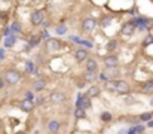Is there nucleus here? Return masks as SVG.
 <instances>
[{"label":"nucleus","mask_w":153,"mask_h":134,"mask_svg":"<svg viewBox=\"0 0 153 134\" xmlns=\"http://www.w3.org/2000/svg\"><path fill=\"white\" fill-rule=\"evenodd\" d=\"M55 33L57 34H65L67 33V27H65V24H59L55 27Z\"/></svg>","instance_id":"nucleus-21"},{"label":"nucleus","mask_w":153,"mask_h":134,"mask_svg":"<svg viewBox=\"0 0 153 134\" xmlns=\"http://www.w3.org/2000/svg\"><path fill=\"white\" fill-rule=\"evenodd\" d=\"M43 19H45V14H43L42 9H36V11H33V14H31V24H33V26H39V24H42Z\"/></svg>","instance_id":"nucleus-4"},{"label":"nucleus","mask_w":153,"mask_h":134,"mask_svg":"<svg viewBox=\"0 0 153 134\" xmlns=\"http://www.w3.org/2000/svg\"><path fill=\"white\" fill-rule=\"evenodd\" d=\"M138 118H140V121L150 122V121H152V118H153V112H144V113H141Z\"/></svg>","instance_id":"nucleus-17"},{"label":"nucleus","mask_w":153,"mask_h":134,"mask_svg":"<svg viewBox=\"0 0 153 134\" xmlns=\"http://www.w3.org/2000/svg\"><path fill=\"white\" fill-rule=\"evenodd\" d=\"M143 91H144L146 94H152V93H153V81L144 82V85H143Z\"/></svg>","instance_id":"nucleus-16"},{"label":"nucleus","mask_w":153,"mask_h":134,"mask_svg":"<svg viewBox=\"0 0 153 134\" xmlns=\"http://www.w3.org/2000/svg\"><path fill=\"white\" fill-rule=\"evenodd\" d=\"M2 86H3V79L0 78V88H2Z\"/></svg>","instance_id":"nucleus-39"},{"label":"nucleus","mask_w":153,"mask_h":134,"mask_svg":"<svg viewBox=\"0 0 153 134\" xmlns=\"http://www.w3.org/2000/svg\"><path fill=\"white\" fill-rule=\"evenodd\" d=\"M128 122H129V124H132V125L135 127V125L140 124V118H137V116H129V118H128Z\"/></svg>","instance_id":"nucleus-27"},{"label":"nucleus","mask_w":153,"mask_h":134,"mask_svg":"<svg viewBox=\"0 0 153 134\" xmlns=\"http://www.w3.org/2000/svg\"><path fill=\"white\" fill-rule=\"evenodd\" d=\"M74 116H76L77 119H83V118H86V110H83V109H77V107H76V110H74Z\"/></svg>","instance_id":"nucleus-19"},{"label":"nucleus","mask_w":153,"mask_h":134,"mask_svg":"<svg viewBox=\"0 0 153 134\" xmlns=\"http://www.w3.org/2000/svg\"><path fill=\"white\" fill-rule=\"evenodd\" d=\"M24 100L34 101V94H33V91H27V93H25V98H24Z\"/></svg>","instance_id":"nucleus-31"},{"label":"nucleus","mask_w":153,"mask_h":134,"mask_svg":"<svg viewBox=\"0 0 153 134\" xmlns=\"http://www.w3.org/2000/svg\"><path fill=\"white\" fill-rule=\"evenodd\" d=\"M15 36H9V37H6L5 39V46L6 48H11V46H13V43H15Z\"/></svg>","instance_id":"nucleus-22"},{"label":"nucleus","mask_w":153,"mask_h":134,"mask_svg":"<svg viewBox=\"0 0 153 134\" xmlns=\"http://www.w3.org/2000/svg\"><path fill=\"white\" fill-rule=\"evenodd\" d=\"M131 131H132L134 134H143L144 133V127L143 125H135V127L131 128Z\"/></svg>","instance_id":"nucleus-24"},{"label":"nucleus","mask_w":153,"mask_h":134,"mask_svg":"<svg viewBox=\"0 0 153 134\" xmlns=\"http://www.w3.org/2000/svg\"><path fill=\"white\" fill-rule=\"evenodd\" d=\"M51 101H52V103H57V104L64 103V101H65V94L61 93V91H54V93L51 94Z\"/></svg>","instance_id":"nucleus-9"},{"label":"nucleus","mask_w":153,"mask_h":134,"mask_svg":"<svg viewBox=\"0 0 153 134\" xmlns=\"http://www.w3.org/2000/svg\"><path fill=\"white\" fill-rule=\"evenodd\" d=\"M100 118H101L103 122H110L112 121V113L110 112H103V113L100 115Z\"/></svg>","instance_id":"nucleus-20"},{"label":"nucleus","mask_w":153,"mask_h":134,"mask_svg":"<svg viewBox=\"0 0 153 134\" xmlns=\"http://www.w3.org/2000/svg\"><path fill=\"white\" fill-rule=\"evenodd\" d=\"M25 67H27V72H28V73L34 72V64H33L31 61H27V63H25Z\"/></svg>","instance_id":"nucleus-30"},{"label":"nucleus","mask_w":153,"mask_h":134,"mask_svg":"<svg viewBox=\"0 0 153 134\" xmlns=\"http://www.w3.org/2000/svg\"><path fill=\"white\" fill-rule=\"evenodd\" d=\"M97 26H98V22H97L95 18H85L83 22H82V29L85 31H94Z\"/></svg>","instance_id":"nucleus-3"},{"label":"nucleus","mask_w":153,"mask_h":134,"mask_svg":"<svg viewBox=\"0 0 153 134\" xmlns=\"http://www.w3.org/2000/svg\"><path fill=\"white\" fill-rule=\"evenodd\" d=\"M3 58H5V51L0 49V60H3Z\"/></svg>","instance_id":"nucleus-38"},{"label":"nucleus","mask_w":153,"mask_h":134,"mask_svg":"<svg viewBox=\"0 0 153 134\" xmlns=\"http://www.w3.org/2000/svg\"><path fill=\"white\" fill-rule=\"evenodd\" d=\"M5 81H6L8 83H11V85H16V83L21 81V75H19L18 70L9 69V70H6V73H5Z\"/></svg>","instance_id":"nucleus-1"},{"label":"nucleus","mask_w":153,"mask_h":134,"mask_svg":"<svg viewBox=\"0 0 153 134\" xmlns=\"http://www.w3.org/2000/svg\"><path fill=\"white\" fill-rule=\"evenodd\" d=\"M40 34H42V36H40V39H46V40L49 39V33H48L46 30H45V31H42Z\"/></svg>","instance_id":"nucleus-33"},{"label":"nucleus","mask_w":153,"mask_h":134,"mask_svg":"<svg viewBox=\"0 0 153 134\" xmlns=\"http://www.w3.org/2000/svg\"><path fill=\"white\" fill-rule=\"evenodd\" d=\"M113 86L119 94H129V85L125 81H113Z\"/></svg>","instance_id":"nucleus-2"},{"label":"nucleus","mask_w":153,"mask_h":134,"mask_svg":"<svg viewBox=\"0 0 153 134\" xmlns=\"http://www.w3.org/2000/svg\"><path fill=\"white\" fill-rule=\"evenodd\" d=\"M19 109L24 112H31L34 109V101H28V100H23L19 103Z\"/></svg>","instance_id":"nucleus-12"},{"label":"nucleus","mask_w":153,"mask_h":134,"mask_svg":"<svg viewBox=\"0 0 153 134\" xmlns=\"http://www.w3.org/2000/svg\"><path fill=\"white\" fill-rule=\"evenodd\" d=\"M116 48H118V42L116 40H110V42L107 43V49L108 51H115Z\"/></svg>","instance_id":"nucleus-26"},{"label":"nucleus","mask_w":153,"mask_h":134,"mask_svg":"<svg viewBox=\"0 0 153 134\" xmlns=\"http://www.w3.org/2000/svg\"><path fill=\"white\" fill-rule=\"evenodd\" d=\"M15 134H27V133H24V131H18V133H15Z\"/></svg>","instance_id":"nucleus-40"},{"label":"nucleus","mask_w":153,"mask_h":134,"mask_svg":"<svg viewBox=\"0 0 153 134\" xmlns=\"http://www.w3.org/2000/svg\"><path fill=\"white\" fill-rule=\"evenodd\" d=\"M74 58H76V61H79V63L86 61V60H88V51H86L85 48H79V49H76V52H74Z\"/></svg>","instance_id":"nucleus-8"},{"label":"nucleus","mask_w":153,"mask_h":134,"mask_svg":"<svg viewBox=\"0 0 153 134\" xmlns=\"http://www.w3.org/2000/svg\"><path fill=\"white\" fill-rule=\"evenodd\" d=\"M110 21H112L110 16H104V18L101 19V26H103V27H108V26H110Z\"/></svg>","instance_id":"nucleus-28"},{"label":"nucleus","mask_w":153,"mask_h":134,"mask_svg":"<svg viewBox=\"0 0 153 134\" xmlns=\"http://www.w3.org/2000/svg\"><path fill=\"white\" fill-rule=\"evenodd\" d=\"M95 78H97V76H95V73L86 72V73H85V79H83V81H85L86 83H88V82H89V83H92V82L95 81Z\"/></svg>","instance_id":"nucleus-18"},{"label":"nucleus","mask_w":153,"mask_h":134,"mask_svg":"<svg viewBox=\"0 0 153 134\" xmlns=\"http://www.w3.org/2000/svg\"><path fill=\"white\" fill-rule=\"evenodd\" d=\"M46 86V82L45 79H36L33 82V88H34V91H42V89H45Z\"/></svg>","instance_id":"nucleus-13"},{"label":"nucleus","mask_w":153,"mask_h":134,"mask_svg":"<svg viewBox=\"0 0 153 134\" xmlns=\"http://www.w3.org/2000/svg\"><path fill=\"white\" fill-rule=\"evenodd\" d=\"M132 101H134L132 97H126V98H125V103H132Z\"/></svg>","instance_id":"nucleus-37"},{"label":"nucleus","mask_w":153,"mask_h":134,"mask_svg":"<svg viewBox=\"0 0 153 134\" xmlns=\"http://www.w3.org/2000/svg\"><path fill=\"white\" fill-rule=\"evenodd\" d=\"M128 134H134L132 131H131V130H128Z\"/></svg>","instance_id":"nucleus-43"},{"label":"nucleus","mask_w":153,"mask_h":134,"mask_svg":"<svg viewBox=\"0 0 153 134\" xmlns=\"http://www.w3.org/2000/svg\"><path fill=\"white\" fill-rule=\"evenodd\" d=\"M42 26L45 27V29H48V27H49V21H43V22H42Z\"/></svg>","instance_id":"nucleus-36"},{"label":"nucleus","mask_w":153,"mask_h":134,"mask_svg":"<svg viewBox=\"0 0 153 134\" xmlns=\"http://www.w3.org/2000/svg\"><path fill=\"white\" fill-rule=\"evenodd\" d=\"M149 127H153V119H152V121L149 122Z\"/></svg>","instance_id":"nucleus-41"},{"label":"nucleus","mask_w":153,"mask_h":134,"mask_svg":"<svg viewBox=\"0 0 153 134\" xmlns=\"http://www.w3.org/2000/svg\"><path fill=\"white\" fill-rule=\"evenodd\" d=\"M100 93H101V88H100L98 85H92V86L88 89V97H89V98H91V97H98Z\"/></svg>","instance_id":"nucleus-14"},{"label":"nucleus","mask_w":153,"mask_h":134,"mask_svg":"<svg viewBox=\"0 0 153 134\" xmlns=\"http://www.w3.org/2000/svg\"><path fill=\"white\" fill-rule=\"evenodd\" d=\"M76 85H77V88H80V89H82V88H85V85H86V82H85V81H79V82H77Z\"/></svg>","instance_id":"nucleus-34"},{"label":"nucleus","mask_w":153,"mask_h":134,"mask_svg":"<svg viewBox=\"0 0 153 134\" xmlns=\"http://www.w3.org/2000/svg\"><path fill=\"white\" fill-rule=\"evenodd\" d=\"M97 70H98V63L94 58H88V60H86V72L95 73Z\"/></svg>","instance_id":"nucleus-11"},{"label":"nucleus","mask_w":153,"mask_h":134,"mask_svg":"<svg viewBox=\"0 0 153 134\" xmlns=\"http://www.w3.org/2000/svg\"><path fill=\"white\" fill-rule=\"evenodd\" d=\"M104 64L108 67V69H113V67H116V66L119 64V58H118V55L110 54V55L104 57Z\"/></svg>","instance_id":"nucleus-7"},{"label":"nucleus","mask_w":153,"mask_h":134,"mask_svg":"<svg viewBox=\"0 0 153 134\" xmlns=\"http://www.w3.org/2000/svg\"><path fill=\"white\" fill-rule=\"evenodd\" d=\"M76 106H77V109H83V110L89 109L91 107V98L88 96H79L77 101H76Z\"/></svg>","instance_id":"nucleus-5"},{"label":"nucleus","mask_w":153,"mask_h":134,"mask_svg":"<svg viewBox=\"0 0 153 134\" xmlns=\"http://www.w3.org/2000/svg\"><path fill=\"white\" fill-rule=\"evenodd\" d=\"M46 49L48 51H57V49H59L61 46H62V42L59 40V39H54V37H49L48 40H46Z\"/></svg>","instance_id":"nucleus-6"},{"label":"nucleus","mask_w":153,"mask_h":134,"mask_svg":"<svg viewBox=\"0 0 153 134\" xmlns=\"http://www.w3.org/2000/svg\"><path fill=\"white\" fill-rule=\"evenodd\" d=\"M100 79H101V81H104V82H107V81H108V78H107V75H106V73H101V75H100Z\"/></svg>","instance_id":"nucleus-35"},{"label":"nucleus","mask_w":153,"mask_h":134,"mask_svg":"<svg viewBox=\"0 0 153 134\" xmlns=\"http://www.w3.org/2000/svg\"><path fill=\"white\" fill-rule=\"evenodd\" d=\"M106 75H107L108 79H110V78H113L115 75H118V70H115V67H113V69H108V70L106 72Z\"/></svg>","instance_id":"nucleus-29"},{"label":"nucleus","mask_w":153,"mask_h":134,"mask_svg":"<svg viewBox=\"0 0 153 134\" xmlns=\"http://www.w3.org/2000/svg\"><path fill=\"white\" fill-rule=\"evenodd\" d=\"M150 106L153 107V97H152V100H150Z\"/></svg>","instance_id":"nucleus-42"},{"label":"nucleus","mask_w":153,"mask_h":134,"mask_svg":"<svg viewBox=\"0 0 153 134\" xmlns=\"http://www.w3.org/2000/svg\"><path fill=\"white\" fill-rule=\"evenodd\" d=\"M120 31H122L123 36H131V34H134V31H135V26H134L131 21H129V22H125Z\"/></svg>","instance_id":"nucleus-10"},{"label":"nucleus","mask_w":153,"mask_h":134,"mask_svg":"<svg viewBox=\"0 0 153 134\" xmlns=\"http://www.w3.org/2000/svg\"><path fill=\"white\" fill-rule=\"evenodd\" d=\"M59 128H61V124H59L58 121H55V119H54V121H51V122L48 124V130H49L51 133H57Z\"/></svg>","instance_id":"nucleus-15"},{"label":"nucleus","mask_w":153,"mask_h":134,"mask_svg":"<svg viewBox=\"0 0 153 134\" xmlns=\"http://www.w3.org/2000/svg\"><path fill=\"white\" fill-rule=\"evenodd\" d=\"M9 29H11L12 34H13V33H19V31H21V26H19V22H13V24H12Z\"/></svg>","instance_id":"nucleus-25"},{"label":"nucleus","mask_w":153,"mask_h":134,"mask_svg":"<svg viewBox=\"0 0 153 134\" xmlns=\"http://www.w3.org/2000/svg\"><path fill=\"white\" fill-rule=\"evenodd\" d=\"M149 43H153V36H147L146 40H144V46H147Z\"/></svg>","instance_id":"nucleus-32"},{"label":"nucleus","mask_w":153,"mask_h":134,"mask_svg":"<svg viewBox=\"0 0 153 134\" xmlns=\"http://www.w3.org/2000/svg\"><path fill=\"white\" fill-rule=\"evenodd\" d=\"M39 43H40V36H34V37H31V39H30V43H28V46L34 48V46H37Z\"/></svg>","instance_id":"nucleus-23"}]
</instances>
